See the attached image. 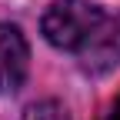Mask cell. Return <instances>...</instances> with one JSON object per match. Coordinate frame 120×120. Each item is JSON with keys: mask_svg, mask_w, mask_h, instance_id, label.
<instances>
[{"mask_svg": "<svg viewBox=\"0 0 120 120\" xmlns=\"http://www.w3.org/2000/svg\"><path fill=\"white\" fill-rule=\"evenodd\" d=\"M107 17L97 4L90 0H57L50 10L43 13V37H47L57 50L77 53L87 37L100 27V20Z\"/></svg>", "mask_w": 120, "mask_h": 120, "instance_id": "cell-1", "label": "cell"}, {"mask_svg": "<svg viewBox=\"0 0 120 120\" xmlns=\"http://www.w3.org/2000/svg\"><path fill=\"white\" fill-rule=\"evenodd\" d=\"M27 70H30V50L23 34L10 23H0V94L20 90Z\"/></svg>", "mask_w": 120, "mask_h": 120, "instance_id": "cell-3", "label": "cell"}, {"mask_svg": "<svg viewBox=\"0 0 120 120\" xmlns=\"http://www.w3.org/2000/svg\"><path fill=\"white\" fill-rule=\"evenodd\" d=\"M100 120H120V97H117V100L110 103V110H107V113H103Z\"/></svg>", "mask_w": 120, "mask_h": 120, "instance_id": "cell-5", "label": "cell"}, {"mask_svg": "<svg viewBox=\"0 0 120 120\" xmlns=\"http://www.w3.org/2000/svg\"><path fill=\"white\" fill-rule=\"evenodd\" d=\"M80 67L90 73H103L120 64V17H103L100 27L87 37V43L77 50Z\"/></svg>", "mask_w": 120, "mask_h": 120, "instance_id": "cell-2", "label": "cell"}, {"mask_svg": "<svg viewBox=\"0 0 120 120\" xmlns=\"http://www.w3.org/2000/svg\"><path fill=\"white\" fill-rule=\"evenodd\" d=\"M23 120H70V117H67V110L60 107L57 100H40L34 107H27Z\"/></svg>", "mask_w": 120, "mask_h": 120, "instance_id": "cell-4", "label": "cell"}]
</instances>
